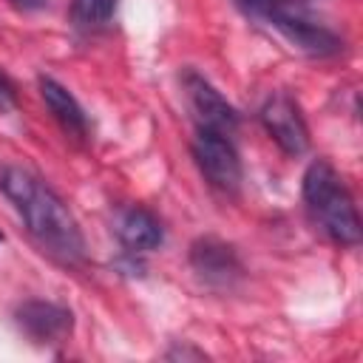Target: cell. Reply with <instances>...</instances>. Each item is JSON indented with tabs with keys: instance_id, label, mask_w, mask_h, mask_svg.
Returning <instances> with one entry per match:
<instances>
[{
	"instance_id": "cell-6",
	"label": "cell",
	"mask_w": 363,
	"mask_h": 363,
	"mask_svg": "<svg viewBox=\"0 0 363 363\" xmlns=\"http://www.w3.org/2000/svg\"><path fill=\"white\" fill-rule=\"evenodd\" d=\"M184 94L190 102V111L199 122V128H210V130H221V133H233L238 125V113L235 108L199 74L187 71L184 74Z\"/></svg>"
},
{
	"instance_id": "cell-7",
	"label": "cell",
	"mask_w": 363,
	"mask_h": 363,
	"mask_svg": "<svg viewBox=\"0 0 363 363\" xmlns=\"http://www.w3.org/2000/svg\"><path fill=\"white\" fill-rule=\"evenodd\" d=\"M17 323L37 343H60L74 326L71 312L51 301H26L17 309Z\"/></svg>"
},
{
	"instance_id": "cell-11",
	"label": "cell",
	"mask_w": 363,
	"mask_h": 363,
	"mask_svg": "<svg viewBox=\"0 0 363 363\" xmlns=\"http://www.w3.org/2000/svg\"><path fill=\"white\" fill-rule=\"evenodd\" d=\"M116 3L119 0H71V20L79 28H99L113 17Z\"/></svg>"
},
{
	"instance_id": "cell-10",
	"label": "cell",
	"mask_w": 363,
	"mask_h": 363,
	"mask_svg": "<svg viewBox=\"0 0 363 363\" xmlns=\"http://www.w3.org/2000/svg\"><path fill=\"white\" fill-rule=\"evenodd\" d=\"M40 96L48 105V111L54 113V119L74 136H85L88 130V119L82 105L74 99L71 91H65L60 82H54L51 77H40Z\"/></svg>"
},
{
	"instance_id": "cell-9",
	"label": "cell",
	"mask_w": 363,
	"mask_h": 363,
	"mask_svg": "<svg viewBox=\"0 0 363 363\" xmlns=\"http://www.w3.org/2000/svg\"><path fill=\"white\" fill-rule=\"evenodd\" d=\"M116 235L130 252H150V250L162 247V241H164L162 221L145 207L122 210V216L116 221Z\"/></svg>"
},
{
	"instance_id": "cell-8",
	"label": "cell",
	"mask_w": 363,
	"mask_h": 363,
	"mask_svg": "<svg viewBox=\"0 0 363 363\" xmlns=\"http://www.w3.org/2000/svg\"><path fill=\"white\" fill-rule=\"evenodd\" d=\"M190 264L207 284L216 286H230L241 275V261L235 250L218 238H199L190 247Z\"/></svg>"
},
{
	"instance_id": "cell-5",
	"label": "cell",
	"mask_w": 363,
	"mask_h": 363,
	"mask_svg": "<svg viewBox=\"0 0 363 363\" xmlns=\"http://www.w3.org/2000/svg\"><path fill=\"white\" fill-rule=\"evenodd\" d=\"M261 125L267 128V133L272 136V142L289 153V156H301L309 147V128L303 122V113L298 108V102L286 94H272L264 105H261Z\"/></svg>"
},
{
	"instance_id": "cell-3",
	"label": "cell",
	"mask_w": 363,
	"mask_h": 363,
	"mask_svg": "<svg viewBox=\"0 0 363 363\" xmlns=\"http://www.w3.org/2000/svg\"><path fill=\"white\" fill-rule=\"evenodd\" d=\"M235 3L247 17L267 23L284 40H289L306 54L326 57L340 48V37L312 14V3L320 0H235Z\"/></svg>"
},
{
	"instance_id": "cell-2",
	"label": "cell",
	"mask_w": 363,
	"mask_h": 363,
	"mask_svg": "<svg viewBox=\"0 0 363 363\" xmlns=\"http://www.w3.org/2000/svg\"><path fill=\"white\" fill-rule=\"evenodd\" d=\"M303 201L312 221L343 247H354L360 241V216L352 193L346 190L337 170L318 159L303 173Z\"/></svg>"
},
{
	"instance_id": "cell-14",
	"label": "cell",
	"mask_w": 363,
	"mask_h": 363,
	"mask_svg": "<svg viewBox=\"0 0 363 363\" xmlns=\"http://www.w3.org/2000/svg\"><path fill=\"white\" fill-rule=\"evenodd\" d=\"M0 241H3V233H0Z\"/></svg>"
},
{
	"instance_id": "cell-13",
	"label": "cell",
	"mask_w": 363,
	"mask_h": 363,
	"mask_svg": "<svg viewBox=\"0 0 363 363\" xmlns=\"http://www.w3.org/2000/svg\"><path fill=\"white\" fill-rule=\"evenodd\" d=\"M14 6H20V9H43L48 0H11Z\"/></svg>"
},
{
	"instance_id": "cell-4",
	"label": "cell",
	"mask_w": 363,
	"mask_h": 363,
	"mask_svg": "<svg viewBox=\"0 0 363 363\" xmlns=\"http://www.w3.org/2000/svg\"><path fill=\"white\" fill-rule=\"evenodd\" d=\"M193 159L201 176L221 193H235L241 187V159L235 145L221 130L199 128L193 136Z\"/></svg>"
},
{
	"instance_id": "cell-1",
	"label": "cell",
	"mask_w": 363,
	"mask_h": 363,
	"mask_svg": "<svg viewBox=\"0 0 363 363\" xmlns=\"http://www.w3.org/2000/svg\"><path fill=\"white\" fill-rule=\"evenodd\" d=\"M0 190L20 213L31 238L51 258L62 264H79L85 258V238L77 218L43 179L23 167H6L0 176Z\"/></svg>"
},
{
	"instance_id": "cell-12",
	"label": "cell",
	"mask_w": 363,
	"mask_h": 363,
	"mask_svg": "<svg viewBox=\"0 0 363 363\" xmlns=\"http://www.w3.org/2000/svg\"><path fill=\"white\" fill-rule=\"evenodd\" d=\"M14 102H17V88H14V82L0 71V111L14 108Z\"/></svg>"
}]
</instances>
